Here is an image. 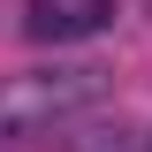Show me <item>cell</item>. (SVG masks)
<instances>
[{
    "instance_id": "6da1fadb",
    "label": "cell",
    "mask_w": 152,
    "mask_h": 152,
    "mask_svg": "<svg viewBox=\"0 0 152 152\" xmlns=\"http://www.w3.org/2000/svg\"><path fill=\"white\" fill-rule=\"evenodd\" d=\"M114 91V69L99 61H53V69H23L0 84V137H53L76 114H91Z\"/></svg>"
},
{
    "instance_id": "7a4b0ae2",
    "label": "cell",
    "mask_w": 152,
    "mask_h": 152,
    "mask_svg": "<svg viewBox=\"0 0 152 152\" xmlns=\"http://www.w3.org/2000/svg\"><path fill=\"white\" fill-rule=\"evenodd\" d=\"M114 23V0H23V31L46 46H76Z\"/></svg>"
}]
</instances>
